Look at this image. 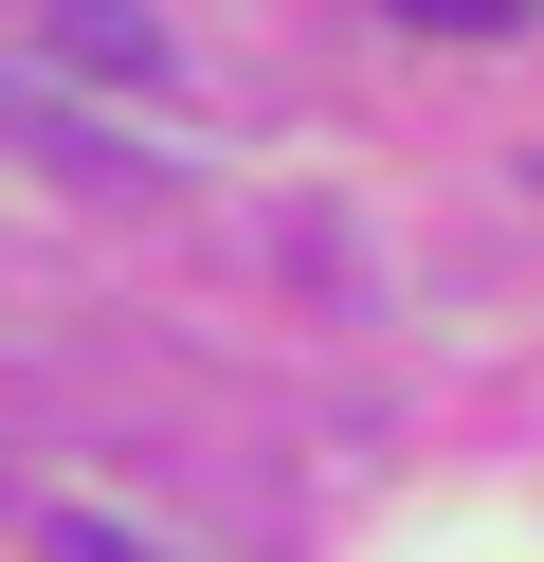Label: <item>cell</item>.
Instances as JSON below:
<instances>
[{
  "mask_svg": "<svg viewBox=\"0 0 544 562\" xmlns=\"http://www.w3.org/2000/svg\"><path fill=\"white\" fill-rule=\"evenodd\" d=\"M36 37H73L91 55V74H164V19H145V0H19Z\"/></svg>",
  "mask_w": 544,
  "mask_h": 562,
  "instance_id": "1",
  "label": "cell"
},
{
  "mask_svg": "<svg viewBox=\"0 0 544 562\" xmlns=\"http://www.w3.org/2000/svg\"><path fill=\"white\" fill-rule=\"evenodd\" d=\"M399 19H418V37H508L526 0H399Z\"/></svg>",
  "mask_w": 544,
  "mask_h": 562,
  "instance_id": "2",
  "label": "cell"
},
{
  "mask_svg": "<svg viewBox=\"0 0 544 562\" xmlns=\"http://www.w3.org/2000/svg\"><path fill=\"white\" fill-rule=\"evenodd\" d=\"M55 562H145V544H109V526H55Z\"/></svg>",
  "mask_w": 544,
  "mask_h": 562,
  "instance_id": "3",
  "label": "cell"
}]
</instances>
